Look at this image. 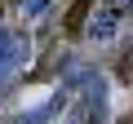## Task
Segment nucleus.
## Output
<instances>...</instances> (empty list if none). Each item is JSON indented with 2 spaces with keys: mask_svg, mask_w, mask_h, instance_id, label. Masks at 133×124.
Listing matches in <instances>:
<instances>
[{
  "mask_svg": "<svg viewBox=\"0 0 133 124\" xmlns=\"http://www.w3.org/2000/svg\"><path fill=\"white\" fill-rule=\"evenodd\" d=\"M89 9H93V0H76V5L66 9V18H62V36H66V40H80V36H84Z\"/></svg>",
  "mask_w": 133,
  "mask_h": 124,
  "instance_id": "nucleus-1",
  "label": "nucleus"
}]
</instances>
